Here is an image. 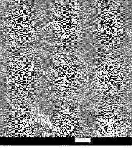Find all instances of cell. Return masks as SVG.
<instances>
[{"label": "cell", "mask_w": 132, "mask_h": 152, "mask_svg": "<svg viewBox=\"0 0 132 152\" xmlns=\"http://www.w3.org/2000/svg\"><path fill=\"white\" fill-rule=\"evenodd\" d=\"M6 88H7V97L6 98L5 100L6 101L7 103L10 105L12 107L14 108L15 109V110L18 111L22 113L25 114L29 115L30 113H26V112L20 109L18 107L15 106L11 102L10 100V96H9V81L8 79L7 78H6Z\"/></svg>", "instance_id": "5b68a950"}, {"label": "cell", "mask_w": 132, "mask_h": 152, "mask_svg": "<svg viewBox=\"0 0 132 152\" xmlns=\"http://www.w3.org/2000/svg\"><path fill=\"white\" fill-rule=\"evenodd\" d=\"M64 107H65V109H66V111H67L69 113L73 115H74V116H75V117H76L77 118H79V120L81 121H82V122H83V123H84L85 124L88 126V127L92 131H93V132H95V133H96V132L95 131L94 129H93L92 128H91L89 126V125H88V124L85 121H84V120H83L82 119V118H81L80 117H79V116H78V115H76V114L73 113V112H72V111H71L69 109L67 108V107H66V103H65V102H64Z\"/></svg>", "instance_id": "8992f818"}, {"label": "cell", "mask_w": 132, "mask_h": 152, "mask_svg": "<svg viewBox=\"0 0 132 152\" xmlns=\"http://www.w3.org/2000/svg\"><path fill=\"white\" fill-rule=\"evenodd\" d=\"M42 36L43 41L47 45L57 46L65 40L66 32L61 25L56 22H51L43 27Z\"/></svg>", "instance_id": "6da1fadb"}, {"label": "cell", "mask_w": 132, "mask_h": 152, "mask_svg": "<svg viewBox=\"0 0 132 152\" xmlns=\"http://www.w3.org/2000/svg\"><path fill=\"white\" fill-rule=\"evenodd\" d=\"M95 6L99 10L106 12L113 9L120 0H93Z\"/></svg>", "instance_id": "277c9868"}, {"label": "cell", "mask_w": 132, "mask_h": 152, "mask_svg": "<svg viewBox=\"0 0 132 152\" xmlns=\"http://www.w3.org/2000/svg\"><path fill=\"white\" fill-rule=\"evenodd\" d=\"M116 19L112 17H105L96 20L91 26V29L94 32L101 31L110 27H113L116 24Z\"/></svg>", "instance_id": "3957f363"}, {"label": "cell", "mask_w": 132, "mask_h": 152, "mask_svg": "<svg viewBox=\"0 0 132 152\" xmlns=\"http://www.w3.org/2000/svg\"><path fill=\"white\" fill-rule=\"evenodd\" d=\"M20 42V38L12 33H0V54L3 56L8 50L16 47Z\"/></svg>", "instance_id": "7a4b0ae2"}]
</instances>
